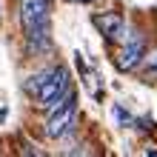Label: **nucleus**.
Returning <instances> with one entry per match:
<instances>
[{"instance_id": "nucleus-1", "label": "nucleus", "mask_w": 157, "mask_h": 157, "mask_svg": "<svg viewBox=\"0 0 157 157\" xmlns=\"http://www.w3.org/2000/svg\"><path fill=\"white\" fill-rule=\"evenodd\" d=\"M23 34L34 52H46L52 46V23H49V0H23Z\"/></svg>"}, {"instance_id": "nucleus-2", "label": "nucleus", "mask_w": 157, "mask_h": 157, "mask_svg": "<svg viewBox=\"0 0 157 157\" xmlns=\"http://www.w3.org/2000/svg\"><path fill=\"white\" fill-rule=\"evenodd\" d=\"M26 91L34 97V103H40L43 109H49L52 103H57L60 97L69 94V71L63 66L43 69V71H37V75L29 77Z\"/></svg>"}, {"instance_id": "nucleus-3", "label": "nucleus", "mask_w": 157, "mask_h": 157, "mask_svg": "<svg viewBox=\"0 0 157 157\" xmlns=\"http://www.w3.org/2000/svg\"><path fill=\"white\" fill-rule=\"evenodd\" d=\"M75 120H77V97L75 91H69L66 97H60L57 103L46 109V134L57 140L75 126Z\"/></svg>"}, {"instance_id": "nucleus-4", "label": "nucleus", "mask_w": 157, "mask_h": 157, "mask_svg": "<svg viewBox=\"0 0 157 157\" xmlns=\"http://www.w3.org/2000/svg\"><path fill=\"white\" fill-rule=\"evenodd\" d=\"M91 23L97 26V32L103 34L106 40H120L123 37V29H126V17L120 12H103V14H94L91 17Z\"/></svg>"}, {"instance_id": "nucleus-5", "label": "nucleus", "mask_w": 157, "mask_h": 157, "mask_svg": "<svg viewBox=\"0 0 157 157\" xmlns=\"http://www.w3.org/2000/svg\"><path fill=\"white\" fill-rule=\"evenodd\" d=\"M143 57H146V40H143V34H132L128 43H123V49H120V54H117V66L126 69V71H132Z\"/></svg>"}, {"instance_id": "nucleus-6", "label": "nucleus", "mask_w": 157, "mask_h": 157, "mask_svg": "<svg viewBox=\"0 0 157 157\" xmlns=\"http://www.w3.org/2000/svg\"><path fill=\"white\" fill-rule=\"evenodd\" d=\"M114 117L120 120V126H132V123H134V117L128 114V112H126L123 106H114Z\"/></svg>"}, {"instance_id": "nucleus-7", "label": "nucleus", "mask_w": 157, "mask_h": 157, "mask_svg": "<svg viewBox=\"0 0 157 157\" xmlns=\"http://www.w3.org/2000/svg\"><path fill=\"white\" fill-rule=\"evenodd\" d=\"M6 114H9V109H0V123L6 120Z\"/></svg>"}, {"instance_id": "nucleus-8", "label": "nucleus", "mask_w": 157, "mask_h": 157, "mask_svg": "<svg viewBox=\"0 0 157 157\" xmlns=\"http://www.w3.org/2000/svg\"><path fill=\"white\" fill-rule=\"evenodd\" d=\"M0 20H3V0H0Z\"/></svg>"}, {"instance_id": "nucleus-9", "label": "nucleus", "mask_w": 157, "mask_h": 157, "mask_svg": "<svg viewBox=\"0 0 157 157\" xmlns=\"http://www.w3.org/2000/svg\"><path fill=\"white\" fill-rule=\"evenodd\" d=\"M80 3H89V0H80Z\"/></svg>"}]
</instances>
